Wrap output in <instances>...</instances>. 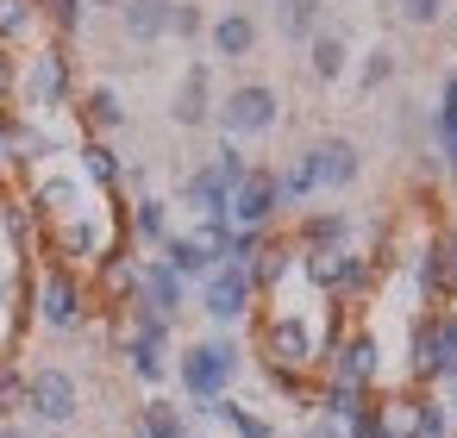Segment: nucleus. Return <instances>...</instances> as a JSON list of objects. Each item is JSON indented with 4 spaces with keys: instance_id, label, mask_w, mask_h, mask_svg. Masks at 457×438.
<instances>
[{
    "instance_id": "f257e3e1",
    "label": "nucleus",
    "mask_w": 457,
    "mask_h": 438,
    "mask_svg": "<svg viewBox=\"0 0 457 438\" xmlns=\"http://www.w3.org/2000/svg\"><path fill=\"white\" fill-rule=\"evenodd\" d=\"M170 376H176L182 401H220V394H232V382L245 376V344H238L232 332H207V338H195V344H176Z\"/></svg>"
},
{
    "instance_id": "f03ea898",
    "label": "nucleus",
    "mask_w": 457,
    "mask_h": 438,
    "mask_svg": "<svg viewBox=\"0 0 457 438\" xmlns=\"http://www.w3.org/2000/svg\"><path fill=\"white\" fill-rule=\"evenodd\" d=\"M32 319L45 326V332H57V338H76V332H88V319H95V288H88V276L76 269V263H45L38 269V282H32Z\"/></svg>"
},
{
    "instance_id": "7ed1b4c3",
    "label": "nucleus",
    "mask_w": 457,
    "mask_h": 438,
    "mask_svg": "<svg viewBox=\"0 0 457 438\" xmlns=\"http://www.w3.org/2000/svg\"><path fill=\"white\" fill-rule=\"evenodd\" d=\"M32 120H57L63 107H76V57L63 38L38 45L32 57H20V95H13Z\"/></svg>"
},
{
    "instance_id": "20e7f679",
    "label": "nucleus",
    "mask_w": 457,
    "mask_h": 438,
    "mask_svg": "<svg viewBox=\"0 0 457 438\" xmlns=\"http://www.w3.org/2000/svg\"><path fill=\"white\" fill-rule=\"evenodd\" d=\"M332 338H338V332H320L307 313L276 307V313L257 326V363H276V369H295V376H320Z\"/></svg>"
},
{
    "instance_id": "39448f33",
    "label": "nucleus",
    "mask_w": 457,
    "mask_h": 438,
    "mask_svg": "<svg viewBox=\"0 0 457 438\" xmlns=\"http://www.w3.org/2000/svg\"><path fill=\"white\" fill-rule=\"evenodd\" d=\"M282 126V95L270 82H232L220 101H213V132L232 138V145H251V138H270Z\"/></svg>"
},
{
    "instance_id": "423d86ee",
    "label": "nucleus",
    "mask_w": 457,
    "mask_h": 438,
    "mask_svg": "<svg viewBox=\"0 0 457 438\" xmlns=\"http://www.w3.org/2000/svg\"><path fill=\"white\" fill-rule=\"evenodd\" d=\"M26 419L45 432H70L82 419V376L63 363H38L26 369Z\"/></svg>"
},
{
    "instance_id": "0eeeda50",
    "label": "nucleus",
    "mask_w": 457,
    "mask_h": 438,
    "mask_svg": "<svg viewBox=\"0 0 457 438\" xmlns=\"http://www.w3.org/2000/svg\"><path fill=\"white\" fill-rule=\"evenodd\" d=\"M301 276H307V288H320L326 301H357V294H370L376 282H382V269H376V257L370 251H301Z\"/></svg>"
},
{
    "instance_id": "6e6552de",
    "label": "nucleus",
    "mask_w": 457,
    "mask_h": 438,
    "mask_svg": "<svg viewBox=\"0 0 457 438\" xmlns=\"http://www.w3.org/2000/svg\"><path fill=\"white\" fill-rule=\"evenodd\" d=\"M195 313H207V326L232 332L257 313V288H251V269L238 263H213L201 282H195Z\"/></svg>"
},
{
    "instance_id": "1a4fd4ad",
    "label": "nucleus",
    "mask_w": 457,
    "mask_h": 438,
    "mask_svg": "<svg viewBox=\"0 0 457 438\" xmlns=\"http://www.w3.org/2000/svg\"><path fill=\"white\" fill-rule=\"evenodd\" d=\"M295 157L307 163V176H313L320 194H345V188L363 182V151H357V138H345V132H320V138H307Z\"/></svg>"
},
{
    "instance_id": "9d476101",
    "label": "nucleus",
    "mask_w": 457,
    "mask_h": 438,
    "mask_svg": "<svg viewBox=\"0 0 457 438\" xmlns=\"http://www.w3.org/2000/svg\"><path fill=\"white\" fill-rule=\"evenodd\" d=\"M320 376H332V382H351V388H376V382H382V338H376L370 326H357V332H338V338L326 344V363H320Z\"/></svg>"
},
{
    "instance_id": "9b49d317",
    "label": "nucleus",
    "mask_w": 457,
    "mask_h": 438,
    "mask_svg": "<svg viewBox=\"0 0 457 438\" xmlns=\"http://www.w3.org/2000/svg\"><path fill=\"white\" fill-rule=\"evenodd\" d=\"M213 57H195L188 70H182V82H176V95H170V126L176 132H207L213 126Z\"/></svg>"
},
{
    "instance_id": "f8f14e48",
    "label": "nucleus",
    "mask_w": 457,
    "mask_h": 438,
    "mask_svg": "<svg viewBox=\"0 0 457 438\" xmlns=\"http://www.w3.org/2000/svg\"><path fill=\"white\" fill-rule=\"evenodd\" d=\"M232 226H245V232H276L282 226V194H276L270 163H251V176L232 188Z\"/></svg>"
},
{
    "instance_id": "ddd939ff",
    "label": "nucleus",
    "mask_w": 457,
    "mask_h": 438,
    "mask_svg": "<svg viewBox=\"0 0 457 438\" xmlns=\"http://www.w3.org/2000/svg\"><path fill=\"white\" fill-rule=\"evenodd\" d=\"M288 244L295 251H351L357 244V213H345V207H301L295 226H288Z\"/></svg>"
},
{
    "instance_id": "4468645a",
    "label": "nucleus",
    "mask_w": 457,
    "mask_h": 438,
    "mask_svg": "<svg viewBox=\"0 0 457 438\" xmlns=\"http://www.w3.org/2000/svg\"><path fill=\"white\" fill-rule=\"evenodd\" d=\"M132 301H138V307H151V313H163V319L176 326V319L195 307V288H188L163 257H138V294H132Z\"/></svg>"
},
{
    "instance_id": "2eb2a0df",
    "label": "nucleus",
    "mask_w": 457,
    "mask_h": 438,
    "mask_svg": "<svg viewBox=\"0 0 457 438\" xmlns=\"http://www.w3.org/2000/svg\"><path fill=\"white\" fill-rule=\"evenodd\" d=\"M70 113L82 120V138H120V132L132 126V113H126V101H120L113 82H88V88H76V107H70Z\"/></svg>"
},
{
    "instance_id": "dca6fc26",
    "label": "nucleus",
    "mask_w": 457,
    "mask_h": 438,
    "mask_svg": "<svg viewBox=\"0 0 457 438\" xmlns=\"http://www.w3.org/2000/svg\"><path fill=\"white\" fill-rule=\"evenodd\" d=\"M176 207L195 213V219H232V182H226L213 163H195V169L176 182Z\"/></svg>"
},
{
    "instance_id": "f3484780",
    "label": "nucleus",
    "mask_w": 457,
    "mask_h": 438,
    "mask_svg": "<svg viewBox=\"0 0 457 438\" xmlns=\"http://www.w3.org/2000/svg\"><path fill=\"white\" fill-rule=\"evenodd\" d=\"M257 38H263V26H257V13H245V7H226V13L207 26V51H213L220 63L257 57Z\"/></svg>"
},
{
    "instance_id": "a211bd4d",
    "label": "nucleus",
    "mask_w": 457,
    "mask_h": 438,
    "mask_svg": "<svg viewBox=\"0 0 457 438\" xmlns=\"http://www.w3.org/2000/svg\"><path fill=\"white\" fill-rule=\"evenodd\" d=\"M76 176L88 188H101L107 201H120V182H126V157L113 151V138H76Z\"/></svg>"
},
{
    "instance_id": "6ab92c4d",
    "label": "nucleus",
    "mask_w": 457,
    "mask_h": 438,
    "mask_svg": "<svg viewBox=\"0 0 457 438\" xmlns=\"http://www.w3.org/2000/svg\"><path fill=\"white\" fill-rule=\"evenodd\" d=\"M120 226H126V244H163L176 232V201H163L157 188L151 194H132Z\"/></svg>"
},
{
    "instance_id": "aec40b11",
    "label": "nucleus",
    "mask_w": 457,
    "mask_h": 438,
    "mask_svg": "<svg viewBox=\"0 0 457 438\" xmlns=\"http://www.w3.org/2000/svg\"><path fill=\"white\" fill-rule=\"evenodd\" d=\"M170 13H176V0H126L113 20H120L126 45L151 51V45H163V38H170Z\"/></svg>"
},
{
    "instance_id": "412c9836",
    "label": "nucleus",
    "mask_w": 457,
    "mask_h": 438,
    "mask_svg": "<svg viewBox=\"0 0 457 438\" xmlns=\"http://www.w3.org/2000/svg\"><path fill=\"white\" fill-rule=\"evenodd\" d=\"M132 294H138V257H132V244H113V251L95 263V301H107V307L120 313Z\"/></svg>"
},
{
    "instance_id": "4be33fe9",
    "label": "nucleus",
    "mask_w": 457,
    "mask_h": 438,
    "mask_svg": "<svg viewBox=\"0 0 457 438\" xmlns=\"http://www.w3.org/2000/svg\"><path fill=\"white\" fill-rule=\"evenodd\" d=\"M307 76H313L320 88L345 82V76H351V38H345V32H326V26H320V32L307 38Z\"/></svg>"
},
{
    "instance_id": "5701e85b",
    "label": "nucleus",
    "mask_w": 457,
    "mask_h": 438,
    "mask_svg": "<svg viewBox=\"0 0 457 438\" xmlns=\"http://www.w3.org/2000/svg\"><path fill=\"white\" fill-rule=\"evenodd\" d=\"M288 276H301V251L288 244V232H276V238L257 251V263H251V288H257V301H263V294H276Z\"/></svg>"
},
{
    "instance_id": "b1692460",
    "label": "nucleus",
    "mask_w": 457,
    "mask_h": 438,
    "mask_svg": "<svg viewBox=\"0 0 457 438\" xmlns=\"http://www.w3.org/2000/svg\"><path fill=\"white\" fill-rule=\"evenodd\" d=\"M132 432H138V438H195V419H188V407H182V401H170V394H151V401L138 407Z\"/></svg>"
},
{
    "instance_id": "393cba45",
    "label": "nucleus",
    "mask_w": 457,
    "mask_h": 438,
    "mask_svg": "<svg viewBox=\"0 0 457 438\" xmlns=\"http://www.w3.org/2000/svg\"><path fill=\"white\" fill-rule=\"evenodd\" d=\"M157 257H163V263H170V269H176V276H182L188 288H195V282H201V276L213 269V257H207V244H201L195 232H170V238L157 244Z\"/></svg>"
},
{
    "instance_id": "a878e982",
    "label": "nucleus",
    "mask_w": 457,
    "mask_h": 438,
    "mask_svg": "<svg viewBox=\"0 0 457 438\" xmlns=\"http://www.w3.org/2000/svg\"><path fill=\"white\" fill-rule=\"evenodd\" d=\"M320 26H326V0H282V7H276V32L288 45H307Z\"/></svg>"
},
{
    "instance_id": "bb28decb",
    "label": "nucleus",
    "mask_w": 457,
    "mask_h": 438,
    "mask_svg": "<svg viewBox=\"0 0 457 438\" xmlns=\"http://www.w3.org/2000/svg\"><path fill=\"white\" fill-rule=\"evenodd\" d=\"M451 432H457V419H451L445 394L438 388H413V438H451Z\"/></svg>"
},
{
    "instance_id": "cd10ccee",
    "label": "nucleus",
    "mask_w": 457,
    "mask_h": 438,
    "mask_svg": "<svg viewBox=\"0 0 457 438\" xmlns=\"http://www.w3.org/2000/svg\"><path fill=\"white\" fill-rule=\"evenodd\" d=\"M32 7H38V20L51 26V38H63V45L88 26V0H32Z\"/></svg>"
},
{
    "instance_id": "c85d7f7f",
    "label": "nucleus",
    "mask_w": 457,
    "mask_h": 438,
    "mask_svg": "<svg viewBox=\"0 0 457 438\" xmlns=\"http://www.w3.org/2000/svg\"><path fill=\"white\" fill-rule=\"evenodd\" d=\"M38 26H45V20H38V7H32V0H0V51L26 45Z\"/></svg>"
},
{
    "instance_id": "c756f323",
    "label": "nucleus",
    "mask_w": 457,
    "mask_h": 438,
    "mask_svg": "<svg viewBox=\"0 0 457 438\" xmlns=\"http://www.w3.org/2000/svg\"><path fill=\"white\" fill-rule=\"evenodd\" d=\"M395 76H401V57H395L388 45H376V51H363V63H357V95H382Z\"/></svg>"
},
{
    "instance_id": "7c9ffc66",
    "label": "nucleus",
    "mask_w": 457,
    "mask_h": 438,
    "mask_svg": "<svg viewBox=\"0 0 457 438\" xmlns=\"http://www.w3.org/2000/svg\"><path fill=\"white\" fill-rule=\"evenodd\" d=\"M457 382V313L445 307L438 313V357H432V388H451Z\"/></svg>"
},
{
    "instance_id": "2f4dec72",
    "label": "nucleus",
    "mask_w": 457,
    "mask_h": 438,
    "mask_svg": "<svg viewBox=\"0 0 457 438\" xmlns=\"http://www.w3.org/2000/svg\"><path fill=\"white\" fill-rule=\"evenodd\" d=\"M0 419H26V363L0 357Z\"/></svg>"
},
{
    "instance_id": "473e14b6",
    "label": "nucleus",
    "mask_w": 457,
    "mask_h": 438,
    "mask_svg": "<svg viewBox=\"0 0 457 438\" xmlns=\"http://www.w3.org/2000/svg\"><path fill=\"white\" fill-rule=\"evenodd\" d=\"M170 38H182V45L207 38V7H201V0H176V13H170Z\"/></svg>"
},
{
    "instance_id": "72a5a7b5",
    "label": "nucleus",
    "mask_w": 457,
    "mask_h": 438,
    "mask_svg": "<svg viewBox=\"0 0 457 438\" xmlns=\"http://www.w3.org/2000/svg\"><path fill=\"white\" fill-rule=\"evenodd\" d=\"M445 7H451V0H395V20L413 26V32H426V26L445 20Z\"/></svg>"
},
{
    "instance_id": "f704fd0d",
    "label": "nucleus",
    "mask_w": 457,
    "mask_h": 438,
    "mask_svg": "<svg viewBox=\"0 0 457 438\" xmlns=\"http://www.w3.org/2000/svg\"><path fill=\"white\" fill-rule=\"evenodd\" d=\"M207 163H213V169H220V176H226V182H232V188H238V182H245V176H251V157H245V145H232V138H220V145H213V157H207Z\"/></svg>"
},
{
    "instance_id": "c9c22d12",
    "label": "nucleus",
    "mask_w": 457,
    "mask_h": 438,
    "mask_svg": "<svg viewBox=\"0 0 457 438\" xmlns=\"http://www.w3.org/2000/svg\"><path fill=\"white\" fill-rule=\"evenodd\" d=\"M13 95H20V57H13V51H0V107H20Z\"/></svg>"
},
{
    "instance_id": "e433bc0d",
    "label": "nucleus",
    "mask_w": 457,
    "mask_h": 438,
    "mask_svg": "<svg viewBox=\"0 0 457 438\" xmlns=\"http://www.w3.org/2000/svg\"><path fill=\"white\" fill-rule=\"evenodd\" d=\"M0 438H57V432H45L32 419H0Z\"/></svg>"
},
{
    "instance_id": "4c0bfd02",
    "label": "nucleus",
    "mask_w": 457,
    "mask_h": 438,
    "mask_svg": "<svg viewBox=\"0 0 457 438\" xmlns=\"http://www.w3.org/2000/svg\"><path fill=\"white\" fill-rule=\"evenodd\" d=\"M301 438H345V426H332V419H320V413H313V419L301 426Z\"/></svg>"
},
{
    "instance_id": "58836bf2",
    "label": "nucleus",
    "mask_w": 457,
    "mask_h": 438,
    "mask_svg": "<svg viewBox=\"0 0 457 438\" xmlns=\"http://www.w3.org/2000/svg\"><path fill=\"white\" fill-rule=\"evenodd\" d=\"M438 251H445V263H451V282H457V226H445V232H438Z\"/></svg>"
},
{
    "instance_id": "ea45409f",
    "label": "nucleus",
    "mask_w": 457,
    "mask_h": 438,
    "mask_svg": "<svg viewBox=\"0 0 457 438\" xmlns=\"http://www.w3.org/2000/svg\"><path fill=\"white\" fill-rule=\"evenodd\" d=\"M88 7H95V13H120V7H126V0H88Z\"/></svg>"
},
{
    "instance_id": "a19ab883",
    "label": "nucleus",
    "mask_w": 457,
    "mask_h": 438,
    "mask_svg": "<svg viewBox=\"0 0 457 438\" xmlns=\"http://www.w3.org/2000/svg\"><path fill=\"white\" fill-rule=\"evenodd\" d=\"M445 407H451V419H457V382H451V388H445Z\"/></svg>"
},
{
    "instance_id": "79ce46f5",
    "label": "nucleus",
    "mask_w": 457,
    "mask_h": 438,
    "mask_svg": "<svg viewBox=\"0 0 457 438\" xmlns=\"http://www.w3.org/2000/svg\"><path fill=\"white\" fill-rule=\"evenodd\" d=\"M0 169H7V145H0Z\"/></svg>"
},
{
    "instance_id": "37998d69",
    "label": "nucleus",
    "mask_w": 457,
    "mask_h": 438,
    "mask_svg": "<svg viewBox=\"0 0 457 438\" xmlns=\"http://www.w3.org/2000/svg\"><path fill=\"white\" fill-rule=\"evenodd\" d=\"M195 438H207V432H195Z\"/></svg>"
}]
</instances>
